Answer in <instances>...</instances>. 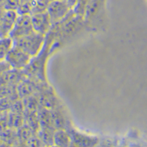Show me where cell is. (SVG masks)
I'll list each match as a JSON object with an SVG mask.
<instances>
[{
    "label": "cell",
    "mask_w": 147,
    "mask_h": 147,
    "mask_svg": "<svg viewBox=\"0 0 147 147\" xmlns=\"http://www.w3.org/2000/svg\"><path fill=\"white\" fill-rule=\"evenodd\" d=\"M45 35L33 32L31 34L13 40V45L22 49L31 57H37L42 50Z\"/></svg>",
    "instance_id": "1"
},
{
    "label": "cell",
    "mask_w": 147,
    "mask_h": 147,
    "mask_svg": "<svg viewBox=\"0 0 147 147\" xmlns=\"http://www.w3.org/2000/svg\"><path fill=\"white\" fill-rule=\"evenodd\" d=\"M32 57L23 51L22 49L13 45L6 55L5 60L8 63L11 68L23 70L28 65Z\"/></svg>",
    "instance_id": "2"
},
{
    "label": "cell",
    "mask_w": 147,
    "mask_h": 147,
    "mask_svg": "<svg viewBox=\"0 0 147 147\" xmlns=\"http://www.w3.org/2000/svg\"><path fill=\"white\" fill-rule=\"evenodd\" d=\"M66 131L71 139V146H96L99 145V139L97 137L78 131L71 124L66 127Z\"/></svg>",
    "instance_id": "3"
},
{
    "label": "cell",
    "mask_w": 147,
    "mask_h": 147,
    "mask_svg": "<svg viewBox=\"0 0 147 147\" xmlns=\"http://www.w3.org/2000/svg\"><path fill=\"white\" fill-rule=\"evenodd\" d=\"M34 32L31 24V15H18L14 26L9 34L12 40L17 39Z\"/></svg>",
    "instance_id": "4"
},
{
    "label": "cell",
    "mask_w": 147,
    "mask_h": 147,
    "mask_svg": "<svg viewBox=\"0 0 147 147\" xmlns=\"http://www.w3.org/2000/svg\"><path fill=\"white\" fill-rule=\"evenodd\" d=\"M71 9L66 0H53L49 4L46 11L51 19L52 24H54L63 20Z\"/></svg>",
    "instance_id": "5"
},
{
    "label": "cell",
    "mask_w": 147,
    "mask_h": 147,
    "mask_svg": "<svg viewBox=\"0 0 147 147\" xmlns=\"http://www.w3.org/2000/svg\"><path fill=\"white\" fill-rule=\"evenodd\" d=\"M31 20L34 32L45 36L48 34L53 24L47 11L32 13L31 14Z\"/></svg>",
    "instance_id": "6"
},
{
    "label": "cell",
    "mask_w": 147,
    "mask_h": 147,
    "mask_svg": "<svg viewBox=\"0 0 147 147\" xmlns=\"http://www.w3.org/2000/svg\"><path fill=\"white\" fill-rule=\"evenodd\" d=\"M28 76L24 70L9 68L0 75V85H16L17 86Z\"/></svg>",
    "instance_id": "7"
},
{
    "label": "cell",
    "mask_w": 147,
    "mask_h": 147,
    "mask_svg": "<svg viewBox=\"0 0 147 147\" xmlns=\"http://www.w3.org/2000/svg\"><path fill=\"white\" fill-rule=\"evenodd\" d=\"M18 16L17 11L5 10L0 17V38L9 37Z\"/></svg>",
    "instance_id": "8"
},
{
    "label": "cell",
    "mask_w": 147,
    "mask_h": 147,
    "mask_svg": "<svg viewBox=\"0 0 147 147\" xmlns=\"http://www.w3.org/2000/svg\"><path fill=\"white\" fill-rule=\"evenodd\" d=\"M36 96L38 98L40 107H42L46 108L49 110H53L60 105L59 99H57L51 86H49L45 91L40 92Z\"/></svg>",
    "instance_id": "9"
},
{
    "label": "cell",
    "mask_w": 147,
    "mask_h": 147,
    "mask_svg": "<svg viewBox=\"0 0 147 147\" xmlns=\"http://www.w3.org/2000/svg\"><path fill=\"white\" fill-rule=\"evenodd\" d=\"M52 121L55 130L66 129V127L71 124L69 119L66 115L65 112L63 110L61 105L51 110Z\"/></svg>",
    "instance_id": "10"
},
{
    "label": "cell",
    "mask_w": 147,
    "mask_h": 147,
    "mask_svg": "<svg viewBox=\"0 0 147 147\" xmlns=\"http://www.w3.org/2000/svg\"><path fill=\"white\" fill-rule=\"evenodd\" d=\"M16 133H17V141L15 146H25L26 142L31 136L36 135L31 127L25 123H24L20 127L16 129Z\"/></svg>",
    "instance_id": "11"
},
{
    "label": "cell",
    "mask_w": 147,
    "mask_h": 147,
    "mask_svg": "<svg viewBox=\"0 0 147 147\" xmlns=\"http://www.w3.org/2000/svg\"><path fill=\"white\" fill-rule=\"evenodd\" d=\"M37 116L39 121L40 128H50L55 130L52 121L51 110L40 107L38 110H37Z\"/></svg>",
    "instance_id": "12"
},
{
    "label": "cell",
    "mask_w": 147,
    "mask_h": 147,
    "mask_svg": "<svg viewBox=\"0 0 147 147\" xmlns=\"http://www.w3.org/2000/svg\"><path fill=\"white\" fill-rule=\"evenodd\" d=\"M17 141L16 129L8 127L0 131V146H15Z\"/></svg>",
    "instance_id": "13"
},
{
    "label": "cell",
    "mask_w": 147,
    "mask_h": 147,
    "mask_svg": "<svg viewBox=\"0 0 147 147\" xmlns=\"http://www.w3.org/2000/svg\"><path fill=\"white\" fill-rule=\"evenodd\" d=\"M53 143L55 146H71V139L66 129L55 130L53 135Z\"/></svg>",
    "instance_id": "14"
},
{
    "label": "cell",
    "mask_w": 147,
    "mask_h": 147,
    "mask_svg": "<svg viewBox=\"0 0 147 147\" xmlns=\"http://www.w3.org/2000/svg\"><path fill=\"white\" fill-rule=\"evenodd\" d=\"M55 130L50 128L41 127L36 133V136L39 138L44 146H54L53 135Z\"/></svg>",
    "instance_id": "15"
},
{
    "label": "cell",
    "mask_w": 147,
    "mask_h": 147,
    "mask_svg": "<svg viewBox=\"0 0 147 147\" xmlns=\"http://www.w3.org/2000/svg\"><path fill=\"white\" fill-rule=\"evenodd\" d=\"M24 123L28 125L33 130L35 134L39 130L40 125L38 118L37 116V112H31V111H24Z\"/></svg>",
    "instance_id": "16"
},
{
    "label": "cell",
    "mask_w": 147,
    "mask_h": 147,
    "mask_svg": "<svg viewBox=\"0 0 147 147\" xmlns=\"http://www.w3.org/2000/svg\"><path fill=\"white\" fill-rule=\"evenodd\" d=\"M21 100H22L24 108L25 111L37 112V110L40 107L38 98L35 94L26 96L24 98L21 99Z\"/></svg>",
    "instance_id": "17"
},
{
    "label": "cell",
    "mask_w": 147,
    "mask_h": 147,
    "mask_svg": "<svg viewBox=\"0 0 147 147\" xmlns=\"http://www.w3.org/2000/svg\"><path fill=\"white\" fill-rule=\"evenodd\" d=\"M7 116H8L9 127L10 128L17 129L24 123V117L22 113H13L8 111Z\"/></svg>",
    "instance_id": "18"
},
{
    "label": "cell",
    "mask_w": 147,
    "mask_h": 147,
    "mask_svg": "<svg viewBox=\"0 0 147 147\" xmlns=\"http://www.w3.org/2000/svg\"><path fill=\"white\" fill-rule=\"evenodd\" d=\"M18 99H20V98H19L17 92L9 95L8 96H6V97L1 98L0 99V110L2 112L9 111L11 107L12 104Z\"/></svg>",
    "instance_id": "19"
},
{
    "label": "cell",
    "mask_w": 147,
    "mask_h": 147,
    "mask_svg": "<svg viewBox=\"0 0 147 147\" xmlns=\"http://www.w3.org/2000/svg\"><path fill=\"white\" fill-rule=\"evenodd\" d=\"M13 46V40L9 37L0 38V60L6 58L8 52Z\"/></svg>",
    "instance_id": "20"
},
{
    "label": "cell",
    "mask_w": 147,
    "mask_h": 147,
    "mask_svg": "<svg viewBox=\"0 0 147 147\" xmlns=\"http://www.w3.org/2000/svg\"><path fill=\"white\" fill-rule=\"evenodd\" d=\"M52 1L53 0H35L33 9H32V13L46 11L49 4L51 3Z\"/></svg>",
    "instance_id": "21"
},
{
    "label": "cell",
    "mask_w": 147,
    "mask_h": 147,
    "mask_svg": "<svg viewBox=\"0 0 147 147\" xmlns=\"http://www.w3.org/2000/svg\"><path fill=\"white\" fill-rule=\"evenodd\" d=\"M21 0H2L1 4L3 5L5 10H14L17 11L20 6Z\"/></svg>",
    "instance_id": "22"
},
{
    "label": "cell",
    "mask_w": 147,
    "mask_h": 147,
    "mask_svg": "<svg viewBox=\"0 0 147 147\" xmlns=\"http://www.w3.org/2000/svg\"><path fill=\"white\" fill-rule=\"evenodd\" d=\"M17 92L16 85H0V99Z\"/></svg>",
    "instance_id": "23"
},
{
    "label": "cell",
    "mask_w": 147,
    "mask_h": 147,
    "mask_svg": "<svg viewBox=\"0 0 147 147\" xmlns=\"http://www.w3.org/2000/svg\"><path fill=\"white\" fill-rule=\"evenodd\" d=\"M9 111L13 112V113H24V105H23L22 100L21 99H18L15 101L13 104H12L11 107L9 109Z\"/></svg>",
    "instance_id": "24"
},
{
    "label": "cell",
    "mask_w": 147,
    "mask_h": 147,
    "mask_svg": "<svg viewBox=\"0 0 147 147\" xmlns=\"http://www.w3.org/2000/svg\"><path fill=\"white\" fill-rule=\"evenodd\" d=\"M25 146H32V147H41L44 146V145L42 142V141L40 140L39 138L34 135V136H31V138L26 142Z\"/></svg>",
    "instance_id": "25"
},
{
    "label": "cell",
    "mask_w": 147,
    "mask_h": 147,
    "mask_svg": "<svg viewBox=\"0 0 147 147\" xmlns=\"http://www.w3.org/2000/svg\"><path fill=\"white\" fill-rule=\"evenodd\" d=\"M8 111L3 112V114L0 116V131L8 128V116H7Z\"/></svg>",
    "instance_id": "26"
},
{
    "label": "cell",
    "mask_w": 147,
    "mask_h": 147,
    "mask_svg": "<svg viewBox=\"0 0 147 147\" xmlns=\"http://www.w3.org/2000/svg\"><path fill=\"white\" fill-rule=\"evenodd\" d=\"M9 68H11V67L9 65V63L6 62L5 59L0 60V75H1L4 71L9 70Z\"/></svg>",
    "instance_id": "27"
},
{
    "label": "cell",
    "mask_w": 147,
    "mask_h": 147,
    "mask_svg": "<svg viewBox=\"0 0 147 147\" xmlns=\"http://www.w3.org/2000/svg\"><path fill=\"white\" fill-rule=\"evenodd\" d=\"M66 1H67V3L69 7L72 9L74 6H76V4L78 0H66Z\"/></svg>",
    "instance_id": "28"
},
{
    "label": "cell",
    "mask_w": 147,
    "mask_h": 147,
    "mask_svg": "<svg viewBox=\"0 0 147 147\" xmlns=\"http://www.w3.org/2000/svg\"><path fill=\"white\" fill-rule=\"evenodd\" d=\"M4 11H5V9L3 8V5L0 3V17H2V15H3V13H4Z\"/></svg>",
    "instance_id": "29"
},
{
    "label": "cell",
    "mask_w": 147,
    "mask_h": 147,
    "mask_svg": "<svg viewBox=\"0 0 147 147\" xmlns=\"http://www.w3.org/2000/svg\"><path fill=\"white\" fill-rule=\"evenodd\" d=\"M3 112H2V111H1V110H0V116H1V115H2V114H3Z\"/></svg>",
    "instance_id": "30"
}]
</instances>
